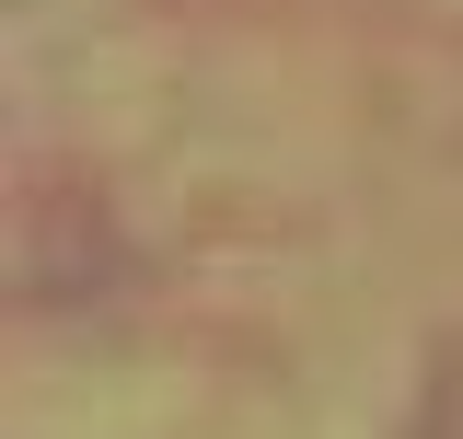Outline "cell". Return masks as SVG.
<instances>
[{"label": "cell", "instance_id": "1", "mask_svg": "<svg viewBox=\"0 0 463 439\" xmlns=\"http://www.w3.org/2000/svg\"><path fill=\"white\" fill-rule=\"evenodd\" d=\"M405 439H463V335H440V347H429V382H417Z\"/></svg>", "mask_w": 463, "mask_h": 439}]
</instances>
